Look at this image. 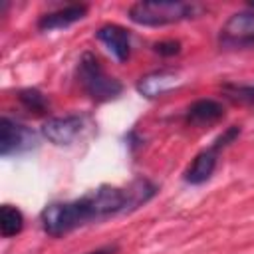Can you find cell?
Listing matches in <instances>:
<instances>
[{
    "label": "cell",
    "instance_id": "7",
    "mask_svg": "<svg viewBox=\"0 0 254 254\" xmlns=\"http://www.w3.org/2000/svg\"><path fill=\"white\" fill-rule=\"evenodd\" d=\"M95 38L115 56V60H119V62L129 60L131 36H129V32L123 26H119V24H103L95 32Z\"/></svg>",
    "mask_w": 254,
    "mask_h": 254
},
{
    "label": "cell",
    "instance_id": "9",
    "mask_svg": "<svg viewBox=\"0 0 254 254\" xmlns=\"http://www.w3.org/2000/svg\"><path fill=\"white\" fill-rule=\"evenodd\" d=\"M216 163H218V151L210 145L208 149L200 151L192 159V163L187 167L185 181L190 183V185H202V183H206L212 177V173L216 169Z\"/></svg>",
    "mask_w": 254,
    "mask_h": 254
},
{
    "label": "cell",
    "instance_id": "5",
    "mask_svg": "<svg viewBox=\"0 0 254 254\" xmlns=\"http://www.w3.org/2000/svg\"><path fill=\"white\" fill-rule=\"evenodd\" d=\"M83 127V119L79 115H62L50 117L42 125V135L54 145H69Z\"/></svg>",
    "mask_w": 254,
    "mask_h": 254
},
{
    "label": "cell",
    "instance_id": "13",
    "mask_svg": "<svg viewBox=\"0 0 254 254\" xmlns=\"http://www.w3.org/2000/svg\"><path fill=\"white\" fill-rule=\"evenodd\" d=\"M224 93L228 99L244 105H254V85H242V83H226Z\"/></svg>",
    "mask_w": 254,
    "mask_h": 254
},
{
    "label": "cell",
    "instance_id": "6",
    "mask_svg": "<svg viewBox=\"0 0 254 254\" xmlns=\"http://www.w3.org/2000/svg\"><path fill=\"white\" fill-rule=\"evenodd\" d=\"M181 83V75L175 69H155L137 81V91L147 99H157L173 91Z\"/></svg>",
    "mask_w": 254,
    "mask_h": 254
},
{
    "label": "cell",
    "instance_id": "1",
    "mask_svg": "<svg viewBox=\"0 0 254 254\" xmlns=\"http://www.w3.org/2000/svg\"><path fill=\"white\" fill-rule=\"evenodd\" d=\"M77 79L83 87V91L97 103L111 101L121 95L123 85L117 77L109 75L99 58L91 52H83V56L77 62Z\"/></svg>",
    "mask_w": 254,
    "mask_h": 254
},
{
    "label": "cell",
    "instance_id": "2",
    "mask_svg": "<svg viewBox=\"0 0 254 254\" xmlns=\"http://www.w3.org/2000/svg\"><path fill=\"white\" fill-rule=\"evenodd\" d=\"M198 6L189 2H137L129 8V20L139 26L159 28L194 18Z\"/></svg>",
    "mask_w": 254,
    "mask_h": 254
},
{
    "label": "cell",
    "instance_id": "15",
    "mask_svg": "<svg viewBox=\"0 0 254 254\" xmlns=\"http://www.w3.org/2000/svg\"><path fill=\"white\" fill-rule=\"evenodd\" d=\"M117 252V246H101L97 250H91V252H85V254H115Z\"/></svg>",
    "mask_w": 254,
    "mask_h": 254
},
{
    "label": "cell",
    "instance_id": "11",
    "mask_svg": "<svg viewBox=\"0 0 254 254\" xmlns=\"http://www.w3.org/2000/svg\"><path fill=\"white\" fill-rule=\"evenodd\" d=\"M24 228V214L20 212V208L12 206V204H2L0 208V232L4 238H12L16 234H20Z\"/></svg>",
    "mask_w": 254,
    "mask_h": 254
},
{
    "label": "cell",
    "instance_id": "12",
    "mask_svg": "<svg viewBox=\"0 0 254 254\" xmlns=\"http://www.w3.org/2000/svg\"><path fill=\"white\" fill-rule=\"evenodd\" d=\"M18 99H20V103H22L28 111H34V113H38V115L48 109V101H46V97L42 95V91H38V89H22V91L18 93Z\"/></svg>",
    "mask_w": 254,
    "mask_h": 254
},
{
    "label": "cell",
    "instance_id": "10",
    "mask_svg": "<svg viewBox=\"0 0 254 254\" xmlns=\"http://www.w3.org/2000/svg\"><path fill=\"white\" fill-rule=\"evenodd\" d=\"M224 117V107L216 99H198L187 109V123L190 125H212Z\"/></svg>",
    "mask_w": 254,
    "mask_h": 254
},
{
    "label": "cell",
    "instance_id": "14",
    "mask_svg": "<svg viewBox=\"0 0 254 254\" xmlns=\"http://www.w3.org/2000/svg\"><path fill=\"white\" fill-rule=\"evenodd\" d=\"M153 50H155L157 54H161V56H175V54L181 52V42H177V40L157 42V44L153 46Z\"/></svg>",
    "mask_w": 254,
    "mask_h": 254
},
{
    "label": "cell",
    "instance_id": "8",
    "mask_svg": "<svg viewBox=\"0 0 254 254\" xmlns=\"http://www.w3.org/2000/svg\"><path fill=\"white\" fill-rule=\"evenodd\" d=\"M87 14L85 4H69L65 8H60L56 12H48L38 20V28L42 32H52V30H62L67 28L75 22H79Z\"/></svg>",
    "mask_w": 254,
    "mask_h": 254
},
{
    "label": "cell",
    "instance_id": "4",
    "mask_svg": "<svg viewBox=\"0 0 254 254\" xmlns=\"http://www.w3.org/2000/svg\"><path fill=\"white\" fill-rule=\"evenodd\" d=\"M34 145H36L34 131H30L22 123H16L10 117L0 119V155L2 157L28 151Z\"/></svg>",
    "mask_w": 254,
    "mask_h": 254
},
{
    "label": "cell",
    "instance_id": "3",
    "mask_svg": "<svg viewBox=\"0 0 254 254\" xmlns=\"http://www.w3.org/2000/svg\"><path fill=\"white\" fill-rule=\"evenodd\" d=\"M218 42L224 48H246L254 44V12L242 10L232 14L220 28Z\"/></svg>",
    "mask_w": 254,
    "mask_h": 254
}]
</instances>
